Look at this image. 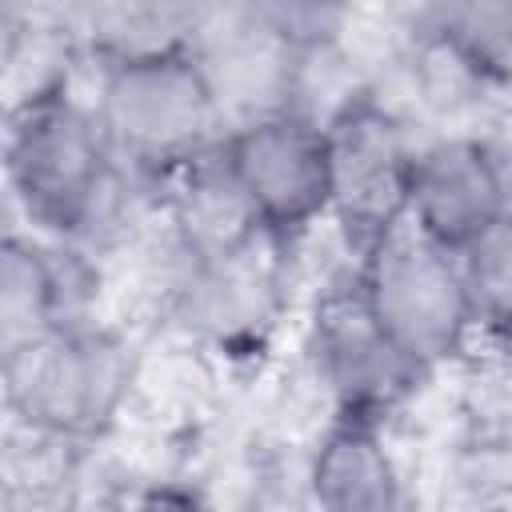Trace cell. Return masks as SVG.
<instances>
[{
    "label": "cell",
    "mask_w": 512,
    "mask_h": 512,
    "mask_svg": "<svg viewBox=\"0 0 512 512\" xmlns=\"http://www.w3.org/2000/svg\"><path fill=\"white\" fill-rule=\"evenodd\" d=\"M0 168L20 212L56 244H96L128 208L132 172L108 148L88 100L64 80L36 84L4 124Z\"/></svg>",
    "instance_id": "1"
},
{
    "label": "cell",
    "mask_w": 512,
    "mask_h": 512,
    "mask_svg": "<svg viewBox=\"0 0 512 512\" xmlns=\"http://www.w3.org/2000/svg\"><path fill=\"white\" fill-rule=\"evenodd\" d=\"M132 384L136 348L92 316L56 324L0 356V404L8 420L80 444L120 420Z\"/></svg>",
    "instance_id": "2"
},
{
    "label": "cell",
    "mask_w": 512,
    "mask_h": 512,
    "mask_svg": "<svg viewBox=\"0 0 512 512\" xmlns=\"http://www.w3.org/2000/svg\"><path fill=\"white\" fill-rule=\"evenodd\" d=\"M88 104L116 160L156 184L224 136L216 96L188 44L96 64Z\"/></svg>",
    "instance_id": "3"
},
{
    "label": "cell",
    "mask_w": 512,
    "mask_h": 512,
    "mask_svg": "<svg viewBox=\"0 0 512 512\" xmlns=\"http://www.w3.org/2000/svg\"><path fill=\"white\" fill-rule=\"evenodd\" d=\"M352 288L372 324L428 376L456 364L480 336L456 256L420 240L408 224L356 256Z\"/></svg>",
    "instance_id": "4"
},
{
    "label": "cell",
    "mask_w": 512,
    "mask_h": 512,
    "mask_svg": "<svg viewBox=\"0 0 512 512\" xmlns=\"http://www.w3.org/2000/svg\"><path fill=\"white\" fill-rule=\"evenodd\" d=\"M328 220L348 244V256H364L384 236L404 228L408 184L416 160L412 116L372 84L348 96L328 120Z\"/></svg>",
    "instance_id": "5"
},
{
    "label": "cell",
    "mask_w": 512,
    "mask_h": 512,
    "mask_svg": "<svg viewBox=\"0 0 512 512\" xmlns=\"http://www.w3.org/2000/svg\"><path fill=\"white\" fill-rule=\"evenodd\" d=\"M224 164L256 228L288 248L328 220V132L300 108H276L224 128Z\"/></svg>",
    "instance_id": "6"
},
{
    "label": "cell",
    "mask_w": 512,
    "mask_h": 512,
    "mask_svg": "<svg viewBox=\"0 0 512 512\" xmlns=\"http://www.w3.org/2000/svg\"><path fill=\"white\" fill-rule=\"evenodd\" d=\"M404 224L448 256L508 224V148L492 132L452 128L420 140Z\"/></svg>",
    "instance_id": "7"
},
{
    "label": "cell",
    "mask_w": 512,
    "mask_h": 512,
    "mask_svg": "<svg viewBox=\"0 0 512 512\" xmlns=\"http://www.w3.org/2000/svg\"><path fill=\"white\" fill-rule=\"evenodd\" d=\"M312 380L332 404V416H360L384 424L428 380L364 312L352 276L316 300L308 328Z\"/></svg>",
    "instance_id": "8"
},
{
    "label": "cell",
    "mask_w": 512,
    "mask_h": 512,
    "mask_svg": "<svg viewBox=\"0 0 512 512\" xmlns=\"http://www.w3.org/2000/svg\"><path fill=\"white\" fill-rule=\"evenodd\" d=\"M188 48L216 96L224 128L292 104L304 48L284 32L272 4H196Z\"/></svg>",
    "instance_id": "9"
},
{
    "label": "cell",
    "mask_w": 512,
    "mask_h": 512,
    "mask_svg": "<svg viewBox=\"0 0 512 512\" xmlns=\"http://www.w3.org/2000/svg\"><path fill=\"white\" fill-rule=\"evenodd\" d=\"M72 244H44L28 232H0V356L32 336L88 320V264Z\"/></svg>",
    "instance_id": "10"
},
{
    "label": "cell",
    "mask_w": 512,
    "mask_h": 512,
    "mask_svg": "<svg viewBox=\"0 0 512 512\" xmlns=\"http://www.w3.org/2000/svg\"><path fill=\"white\" fill-rule=\"evenodd\" d=\"M312 512H408V480L384 424L328 416L304 460Z\"/></svg>",
    "instance_id": "11"
},
{
    "label": "cell",
    "mask_w": 512,
    "mask_h": 512,
    "mask_svg": "<svg viewBox=\"0 0 512 512\" xmlns=\"http://www.w3.org/2000/svg\"><path fill=\"white\" fill-rule=\"evenodd\" d=\"M84 508V444L0 424V512H80Z\"/></svg>",
    "instance_id": "12"
},
{
    "label": "cell",
    "mask_w": 512,
    "mask_h": 512,
    "mask_svg": "<svg viewBox=\"0 0 512 512\" xmlns=\"http://www.w3.org/2000/svg\"><path fill=\"white\" fill-rule=\"evenodd\" d=\"M412 20L452 48L464 68L492 92L508 88L512 76V4L508 0H464L416 8Z\"/></svg>",
    "instance_id": "13"
},
{
    "label": "cell",
    "mask_w": 512,
    "mask_h": 512,
    "mask_svg": "<svg viewBox=\"0 0 512 512\" xmlns=\"http://www.w3.org/2000/svg\"><path fill=\"white\" fill-rule=\"evenodd\" d=\"M508 436L468 432L444 472V512H508Z\"/></svg>",
    "instance_id": "14"
},
{
    "label": "cell",
    "mask_w": 512,
    "mask_h": 512,
    "mask_svg": "<svg viewBox=\"0 0 512 512\" xmlns=\"http://www.w3.org/2000/svg\"><path fill=\"white\" fill-rule=\"evenodd\" d=\"M456 264H460V280H464L480 340L484 336L504 340L508 300H512V240H508V224H500L496 232H488L472 248H464L456 256Z\"/></svg>",
    "instance_id": "15"
},
{
    "label": "cell",
    "mask_w": 512,
    "mask_h": 512,
    "mask_svg": "<svg viewBox=\"0 0 512 512\" xmlns=\"http://www.w3.org/2000/svg\"><path fill=\"white\" fill-rule=\"evenodd\" d=\"M124 512H212V504L204 500L200 488L180 484V480H156L148 488H140Z\"/></svg>",
    "instance_id": "16"
},
{
    "label": "cell",
    "mask_w": 512,
    "mask_h": 512,
    "mask_svg": "<svg viewBox=\"0 0 512 512\" xmlns=\"http://www.w3.org/2000/svg\"><path fill=\"white\" fill-rule=\"evenodd\" d=\"M32 32H36V20H32L24 8L0 4V80L20 64V56H24Z\"/></svg>",
    "instance_id": "17"
}]
</instances>
